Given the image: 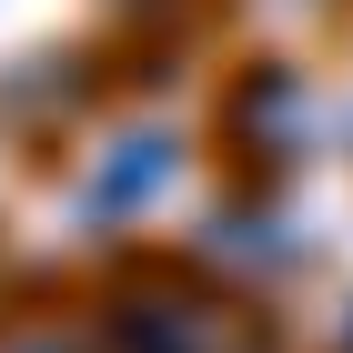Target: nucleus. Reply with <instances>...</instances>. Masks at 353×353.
<instances>
[{
	"label": "nucleus",
	"instance_id": "obj_1",
	"mask_svg": "<svg viewBox=\"0 0 353 353\" xmlns=\"http://www.w3.org/2000/svg\"><path fill=\"white\" fill-rule=\"evenodd\" d=\"M21 353H61V343H21Z\"/></svg>",
	"mask_w": 353,
	"mask_h": 353
}]
</instances>
